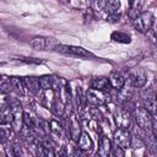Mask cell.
I'll return each instance as SVG.
<instances>
[{"instance_id": "6da1fadb", "label": "cell", "mask_w": 157, "mask_h": 157, "mask_svg": "<svg viewBox=\"0 0 157 157\" xmlns=\"http://www.w3.org/2000/svg\"><path fill=\"white\" fill-rule=\"evenodd\" d=\"M134 118L137 123V125L145 130V131H152L155 135H156V131H155V120H153V117L148 113L147 109H145L144 107H137L134 109Z\"/></svg>"}, {"instance_id": "7a4b0ae2", "label": "cell", "mask_w": 157, "mask_h": 157, "mask_svg": "<svg viewBox=\"0 0 157 157\" xmlns=\"http://www.w3.org/2000/svg\"><path fill=\"white\" fill-rule=\"evenodd\" d=\"M11 114H12V121H11V126L15 131H20L22 125H23V109L20 102L13 101L10 103L9 105Z\"/></svg>"}, {"instance_id": "3957f363", "label": "cell", "mask_w": 157, "mask_h": 157, "mask_svg": "<svg viewBox=\"0 0 157 157\" xmlns=\"http://www.w3.org/2000/svg\"><path fill=\"white\" fill-rule=\"evenodd\" d=\"M152 25H153V15L150 11L142 12L134 18V26L142 33H147L151 29Z\"/></svg>"}, {"instance_id": "277c9868", "label": "cell", "mask_w": 157, "mask_h": 157, "mask_svg": "<svg viewBox=\"0 0 157 157\" xmlns=\"http://www.w3.org/2000/svg\"><path fill=\"white\" fill-rule=\"evenodd\" d=\"M55 50L61 53V54H69V55H74V56H81V58H86V56H92V53H90L87 49L78 47V45H66V44H59L55 47Z\"/></svg>"}, {"instance_id": "5b68a950", "label": "cell", "mask_w": 157, "mask_h": 157, "mask_svg": "<svg viewBox=\"0 0 157 157\" xmlns=\"http://www.w3.org/2000/svg\"><path fill=\"white\" fill-rule=\"evenodd\" d=\"M86 103L90 105H94V107H99L103 105L107 102V93L94 90V88H88L85 96Z\"/></svg>"}, {"instance_id": "8992f818", "label": "cell", "mask_w": 157, "mask_h": 157, "mask_svg": "<svg viewBox=\"0 0 157 157\" xmlns=\"http://www.w3.org/2000/svg\"><path fill=\"white\" fill-rule=\"evenodd\" d=\"M113 140L115 142L117 146L121 147V148H128L130 147V142H131V135L129 132L128 129L124 128H118L114 134H113Z\"/></svg>"}, {"instance_id": "52a82bcc", "label": "cell", "mask_w": 157, "mask_h": 157, "mask_svg": "<svg viewBox=\"0 0 157 157\" xmlns=\"http://www.w3.org/2000/svg\"><path fill=\"white\" fill-rule=\"evenodd\" d=\"M146 81H147V75H146L145 70H142V69H136L132 72H130V75H129V83L134 88L144 87Z\"/></svg>"}, {"instance_id": "ba28073f", "label": "cell", "mask_w": 157, "mask_h": 157, "mask_svg": "<svg viewBox=\"0 0 157 157\" xmlns=\"http://www.w3.org/2000/svg\"><path fill=\"white\" fill-rule=\"evenodd\" d=\"M115 123L118 125V128H124L128 129L131 124V117L130 113L128 112V109L121 108L115 113Z\"/></svg>"}, {"instance_id": "9c48e42d", "label": "cell", "mask_w": 157, "mask_h": 157, "mask_svg": "<svg viewBox=\"0 0 157 157\" xmlns=\"http://www.w3.org/2000/svg\"><path fill=\"white\" fill-rule=\"evenodd\" d=\"M98 6L108 15L115 13L120 9V0H98Z\"/></svg>"}, {"instance_id": "30bf717a", "label": "cell", "mask_w": 157, "mask_h": 157, "mask_svg": "<svg viewBox=\"0 0 157 157\" xmlns=\"http://www.w3.org/2000/svg\"><path fill=\"white\" fill-rule=\"evenodd\" d=\"M80 134H81V126H80L78 119L74 114H71L69 118V135L72 141H77L80 137Z\"/></svg>"}, {"instance_id": "8fae6325", "label": "cell", "mask_w": 157, "mask_h": 157, "mask_svg": "<svg viewBox=\"0 0 157 157\" xmlns=\"http://www.w3.org/2000/svg\"><path fill=\"white\" fill-rule=\"evenodd\" d=\"M77 142V148H80L81 151H83V152H88L90 150H92V147H93V141H92V139L90 137V135L87 134V132H85V131H81V134H80V137H78V140L76 141Z\"/></svg>"}, {"instance_id": "7c38bea8", "label": "cell", "mask_w": 157, "mask_h": 157, "mask_svg": "<svg viewBox=\"0 0 157 157\" xmlns=\"http://www.w3.org/2000/svg\"><path fill=\"white\" fill-rule=\"evenodd\" d=\"M144 104H145L144 108L147 109L148 113L155 118V115H156V98H155L153 92L147 91L144 94Z\"/></svg>"}, {"instance_id": "4fadbf2b", "label": "cell", "mask_w": 157, "mask_h": 157, "mask_svg": "<svg viewBox=\"0 0 157 157\" xmlns=\"http://www.w3.org/2000/svg\"><path fill=\"white\" fill-rule=\"evenodd\" d=\"M108 81H109L110 86H112L113 88L118 90V91H119L121 87H124V85H125V77H124L120 72H118V71H112V72L109 74Z\"/></svg>"}, {"instance_id": "5bb4252c", "label": "cell", "mask_w": 157, "mask_h": 157, "mask_svg": "<svg viewBox=\"0 0 157 157\" xmlns=\"http://www.w3.org/2000/svg\"><path fill=\"white\" fill-rule=\"evenodd\" d=\"M91 88H94V90H98V91H102V92H108L110 91L112 86L108 81V78L105 77H96L91 81Z\"/></svg>"}, {"instance_id": "9a60e30c", "label": "cell", "mask_w": 157, "mask_h": 157, "mask_svg": "<svg viewBox=\"0 0 157 157\" xmlns=\"http://www.w3.org/2000/svg\"><path fill=\"white\" fill-rule=\"evenodd\" d=\"M23 85H25V88H28L29 92L37 94L39 92V82H38V78L37 77H33V76H27V77H23Z\"/></svg>"}, {"instance_id": "2e32d148", "label": "cell", "mask_w": 157, "mask_h": 157, "mask_svg": "<svg viewBox=\"0 0 157 157\" xmlns=\"http://www.w3.org/2000/svg\"><path fill=\"white\" fill-rule=\"evenodd\" d=\"M110 148H112V142L107 136H101L99 140V147H98V155L102 157H107L110 155Z\"/></svg>"}, {"instance_id": "e0dca14e", "label": "cell", "mask_w": 157, "mask_h": 157, "mask_svg": "<svg viewBox=\"0 0 157 157\" xmlns=\"http://www.w3.org/2000/svg\"><path fill=\"white\" fill-rule=\"evenodd\" d=\"M20 134H21V137L26 142H28V144H32V142H36L37 141V134H36V131H34L33 128H28V126L25 125L23 128H21Z\"/></svg>"}, {"instance_id": "ac0fdd59", "label": "cell", "mask_w": 157, "mask_h": 157, "mask_svg": "<svg viewBox=\"0 0 157 157\" xmlns=\"http://www.w3.org/2000/svg\"><path fill=\"white\" fill-rule=\"evenodd\" d=\"M10 83L12 87V91L16 92L20 96L25 94V85H23V80L20 77H11L10 78Z\"/></svg>"}, {"instance_id": "d6986e66", "label": "cell", "mask_w": 157, "mask_h": 157, "mask_svg": "<svg viewBox=\"0 0 157 157\" xmlns=\"http://www.w3.org/2000/svg\"><path fill=\"white\" fill-rule=\"evenodd\" d=\"M110 38L114 40V42H118V43H123V44H128L131 42V37L125 33V32H121V31H115L110 34Z\"/></svg>"}, {"instance_id": "ffe728a7", "label": "cell", "mask_w": 157, "mask_h": 157, "mask_svg": "<svg viewBox=\"0 0 157 157\" xmlns=\"http://www.w3.org/2000/svg\"><path fill=\"white\" fill-rule=\"evenodd\" d=\"M38 82H39V87L43 91H49L53 87V76L43 75V76L38 77Z\"/></svg>"}, {"instance_id": "44dd1931", "label": "cell", "mask_w": 157, "mask_h": 157, "mask_svg": "<svg viewBox=\"0 0 157 157\" xmlns=\"http://www.w3.org/2000/svg\"><path fill=\"white\" fill-rule=\"evenodd\" d=\"M31 47L34 48L36 50H44L48 45V40L43 37H34L32 40H31Z\"/></svg>"}, {"instance_id": "7402d4cb", "label": "cell", "mask_w": 157, "mask_h": 157, "mask_svg": "<svg viewBox=\"0 0 157 157\" xmlns=\"http://www.w3.org/2000/svg\"><path fill=\"white\" fill-rule=\"evenodd\" d=\"M49 131H50L52 134L56 135V136H63V134H64V128H63V125H61L58 120L52 119V120L49 121Z\"/></svg>"}, {"instance_id": "603a6c76", "label": "cell", "mask_w": 157, "mask_h": 157, "mask_svg": "<svg viewBox=\"0 0 157 157\" xmlns=\"http://www.w3.org/2000/svg\"><path fill=\"white\" fill-rule=\"evenodd\" d=\"M36 155H37V156H40V157H44V156H55V152H54V150H50V148H47V147L42 146V145L38 142V140H37Z\"/></svg>"}, {"instance_id": "cb8c5ba5", "label": "cell", "mask_w": 157, "mask_h": 157, "mask_svg": "<svg viewBox=\"0 0 157 157\" xmlns=\"http://www.w3.org/2000/svg\"><path fill=\"white\" fill-rule=\"evenodd\" d=\"M12 121V114L10 108L0 112V125H9Z\"/></svg>"}, {"instance_id": "d4e9b609", "label": "cell", "mask_w": 157, "mask_h": 157, "mask_svg": "<svg viewBox=\"0 0 157 157\" xmlns=\"http://www.w3.org/2000/svg\"><path fill=\"white\" fill-rule=\"evenodd\" d=\"M52 112L55 115H59V117L63 115V113H64V104L61 103L60 99H55L54 101V103L52 104Z\"/></svg>"}, {"instance_id": "484cf974", "label": "cell", "mask_w": 157, "mask_h": 157, "mask_svg": "<svg viewBox=\"0 0 157 157\" xmlns=\"http://www.w3.org/2000/svg\"><path fill=\"white\" fill-rule=\"evenodd\" d=\"M23 125L28 128H36V118L32 117L28 112H23Z\"/></svg>"}, {"instance_id": "4316f807", "label": "cell", "mask_w": 157, "mask_h": 157, "mask_svg": "<svg viewBox=\"0 0 157 157\" xmlns=\"http://www.w3.org/2000/svg\"><path fill=\"white\" fill-rule=\"evenodd\" d=\"M9 105H10V101H9L7 96H6V93L0 92V112L7 109Z\"/></svg>"}, {"instance_id": "83f0119b", "label": "cell", "mask_w": 157, "mask_h": 157, "mask_svg": "<svg viewBox=\"0 0 157 157\" xmlns=\"http://www.w3.org/2000/svg\"><path fill=\"white\" fill-rule=\"evenodd\" d=\"M0 88L4 93H9V92H12V87H11V83H10V80L9 81H0Z\"/></svg>"}, {"instance_id": "f1b7e54d", "label": "cell", "mask_w": 157, "mask_h": 157, "mask_svg": "<svg viewBox=\"0 0 157 157\" xmlns=\"http://www.w3.org/2000/svg\"><path fill=\"white\" fill-rule=\"evenodd\" d=\"M18 60L27 63V64H40L42 60L40 59H36V58H25V56H18Z\"/></svg>"}, {"instance_id": "f546056e", "label": "cell", "mask_w": 157, "mask_h": 157, "mask_svg": "<svg viewBox=\"0 0 157 157\" xmlns=\"http://www.w3.org/2000/svg\"><path fill=\"white\" fill-rule=\"evenodd\" d=\"M9 140V131L5 128H0V144H5Z\"/></svg>"}, {"instance_id": "4dcf8cb0", "label": "cell", "mask_w": 157, "mask_h": 157, "mask_svg": "<svg viewBox=\"0 0 157 157\" xmlns=\"http://www.w3.org/2000/svg\"><path fill=\"white\" fill-rule=\"evenodd\" d=\"M123 150H124V148H121V147H119V146L115 145L114 147L110 148V153H112V155H115V156H117V155H118V156H124V151H123Z\"/></svg>"}, {"instance_id": "1f68e13d", "label": "cell", "mask_w": 157, "mask_h": 157, "mask_svg": "<svg viewBox=\"0 0 157 157\" xmlns=\"http://www.w3.org/2000/svg\"><path fill=\"white\" fill-rule=\"evenodd\" d=\"M119 18H120V15H117V12H115V13H110V15H108L107 21L115 23V22H119Z\"/></svg>"}, {"instance_id": "d6a6232c", "label": "cell", "mask_w": 157, "mask_h": 157, "mask_svg": "<svg viewBox=\"0 0 157 157\" xmlns=\"http://www.w3.org/2000/svg\"><path fill=\"white\" fill-rule=\"evenodd\" d=\"M12 148H13V153H15V156L22 155V150H21V146H20L18 144H13V145H12Z\"/></svg>"}, {"instance_id": "836d02e7", "label": "cell", "mask_w": 157, "mask_h": 157, "mask_svg": "<svg viewBox=\"0 0 157 157\" xmlns=\"http://www.w3.org/2000/svg\"><path fill=\"white\" fill-rule=\"evenodd\" d=\"M6 155H7V156H15L12 146H10V147H6Z\"/></svg>"}, {"instance_id": "e575fe53", "label": "cell", "mask_w": 157, "mask_h": 157, "mask_svg": "<svg viewBox=\"0 0 157 157\" xmlns=\"http://www.w3.org/2000/svg\"><path fill=\"white\" fill-rule=\"evenodd\" d=\"M130 1V5H132V2H134V0H129Z\"/></svg>"}, {"instance_id": "d590c367", "label": "cell", "mask_w": 157, "mask_h": 157, "mask_svg": "<svg viewBox=\"0 0 157 157\" xmlns=\"http://www.w3.org/2000/svg\"><path fill=\"white\" fill-rule=\"evenodd\" d=\"M1 80H2V76H1V75H0V81H1Z\"/></svg>"}, {"instance_id": "8d00e7d4", "label": "cell", "mask_w": 157, "mask_h": 157, "mask_svg": "<svg viewBox=\"0 0 157 157\" xmlns=\"http://www.w3.org/2000/svg\"><path fill=\"white\" fill-rule=\"evenodd\" d=\"M90 1H94V0H90Z\"/></svg>"}]
</instances>
